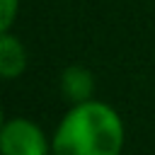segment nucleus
Instances as JSON below:
<instances>
[{"instance_id":"1","label":"nucleus","mask_w":155,"mask_h":155,"mask_svg":"<svg viewBox=\"0 0 155 155\" xmlns=\"http://www.w3.org/2000/svg\"><path fill=\"white\" fill-rule=\"evenodd\" d=\"M124 145V124L104 102L75 104L53 133V155H119Z\"/></svg>"},{"instance_id":"2","label":"nucleus","mask_w":155,"mask_h":155,"mask_svg":"<svg viewBox=\"0 0 155 155\" xmlns=\"http://www.w3.org/2000/svg\"><path fill=\"white\" fill-rule=\"evenodd\" d=\"M2 155H48V143L44 131L29 119H10L0 133Z\"/></svg>"},{"instance_id":"3","label":"nucleus","mask_w":155,"mask_h":155,"mask_svg":"<svg viewBox=\"0 0 155 155\" xmlns=\"http://www.w3.org/2000/svg\"><path fill=\"white\" fill-rule=\"evenodd\" d=\"M61 90H63V94H65L70 102H75V104L87 102V99L92 97V92H94V78H92V73H90L87 68H82V65H70V68H65L63 75H61Z\"/></svg>"},{"instance_id":"4","label":"nucleus","mask_w":155,"mask_h":155,"mask_svg":"<svg viewBox=\"0 0 155 155\" xmlns=\"http://www.w3.org/2000/svg\"><path fill=\"white\" fill-rule=\"evenodd\" d=\"M27 68V51L19 44L17 36H12L10 31H2L0 36V73L5 80H12L17 75H22Z\"/></svg>"},{"instance_id":"5","label":"nucleus","mask_w":155,"mask_h":155,"mask_svg":"<svg viewBox=\"0 0 155 155\" xmlns=\"http://www.w3.org/2000/svg\"><path fill=\"white\" fill-rule=\"evenodd\" d=\"M17 7H19V0H2V15H0V31H7L15 22V15H17Z\"/></svg>"}]
</instances>
